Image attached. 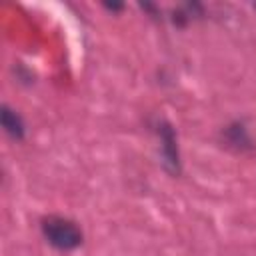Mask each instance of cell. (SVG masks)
Here are the masks:
<instances>
[{
    "instance_id": "1",
    "label": "cell",
    "mask_w": 256,
    "mask_h": 256,
    "mask_svg": "<svg viewBox=\"0 0 256 256\" xmlns=\"http://www.w3.org/2000/svg\"><path fill=\"white\" fill-rule=\"evenodd\" d=\"M40 232L44 240L58 252H72L82 246L84 232L76 220L60 214H48L40 220Z\"/></svg>"
},
{
    "instance_id": "2",
    "label": "cell",
    "mask_w": 256,
    "mask_h": 256,
    "mask_svg": "<svg viewBox=\"0 0 256 256\" xmlns=\"http://www.w3.org/2000/svg\"><path fill=\"white\" fill-rule=\"evenodd\" d=\"M156 136L160 140V158L162 166L170 176H180L182 172V160H180V148H178V134L176 128L160 118L156 122Z\"/></svg>"
},
{
    "instance_id": "4",
    "label": "cell",
    "mask_w": 256,
    "mask_h": 256,
    "mask_svg": "<svg viewBox=\"0 0 256 256\" xmlns=\"http://www.w3.org/2000/svg\"><path fill=\"white\" fill-rule=\"evenodd\" d=\"M0 124H2V128H4V132H6L12 140H16V142L24 140V136H26L24 118H22L12 106H8V104H2V106H0Z\"/></svg>"
},
{
    "instance_id": "5",
    "label": "cell",
    "mask_w": 256,
    "mask_h": 256,
    "mask_svg": "<svg viewBox=\"0 0 256 256\" xmlns=\"http://www.w3.org/2000/svg\"><path fill=\"white\" fill-rule=\"evenodd\" d=\"M106 10H110V12H120V10H124V4L122 2H104L102 4Z\"/></svg>"
},
{
    "instance_id": "6",
    "label": "cell",
    "mask_w": 256,
    "mask_h": 256,
    "mask_svg": "<svg viewBox=\"0 0 256 256\" xmlns=\"http://www.w3.org/2000/svg\"><path fill=\"white\" fill-rule=\"evenodd\" d=\"M254 8H256V4H254Z\"/></svg>"
},
{
    "instance_id": "3",
    "label": "cell",
    "mask_w": 256,
    "mask_h": 256,
    "mask_svg": "<svg viewBox=\"0 0 256 256\" xmlns=\"http://www.w3.org/2000/svg\"><path fill=\"white\" fill-rule=\"evenodd\" d=\"M220 140H222V144L228 150L240 152V154L242 152H250V150L256 148V142H254V138H252V134H250V130H248V126H246L244 120H232V122H228L220 130Z\"/></svg>"
}]
</instances>
